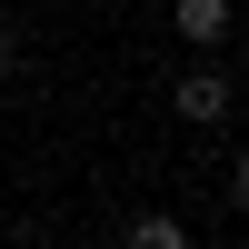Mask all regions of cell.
<instances>
[{"label": "cell", "mask_w": 249, "mask_h": 249, "mask_svg": "<svg viewBox=\"0 0 249 249\" xmlns=\"http://www.w3.org/2000/svg\"><path fill=\"white\" fill-rule=\"evenodd\" d=\"M170 110L190 120V130H230V120H239V90H230V70H219V50H199L190 70H179Z\"/></svg>", "instance_id": "1"}, {"label": "cell", "mask_w": 249, "mask_h": 249, "mask_svg": "<svg viewBox=\"0 0 249 249\" xmlns=\"http://www.w3.org/2000/svg\"><path fill=\"white\" fill-rule=\"evenodd\" d=\"M170 30L190 40V50H230V30H239V0H170Z\"/></svg>", "instance_id": "2"}, {"label": "cell", "mask_w": 249, "mask_h": 249, "mask_svg": "<svg viewBox=\"0 0 249 249\" xmlns=\"http://www.w3.org/2000/svg\"><path fill=\"white\" fill-rule=\"evenodd\" d=\"M130 249H190V219H170V210H130Z\"/></svg>", "instance_id": "3"}, {"label": "cell", "mask_w": 249, "mask_h": 249, "mask_svg": "<svg viewBox=\"0 0 249 249\" xmlns=\"http://www.w3.org/2000/svg\"><path fill=\"white\" fill-rule=\"evenodd\" d=\"M230 199L249 210V140H239V160H230Z\"/></svg>", "instance_id": "4"}, {"label": "cell", "mask_w": 249, "mask_h": 249, "mask_svg": "<svg viewBox=\"0 0 249 249\" xmlns=\"http://www.w3.org/2000/svg\"><path fill=\"white\" fill-rule=\"evenodd\" d=\"M20 70V30H0V80H10Z\"/></svg>", "instance_id": "5"}]
</instances>
